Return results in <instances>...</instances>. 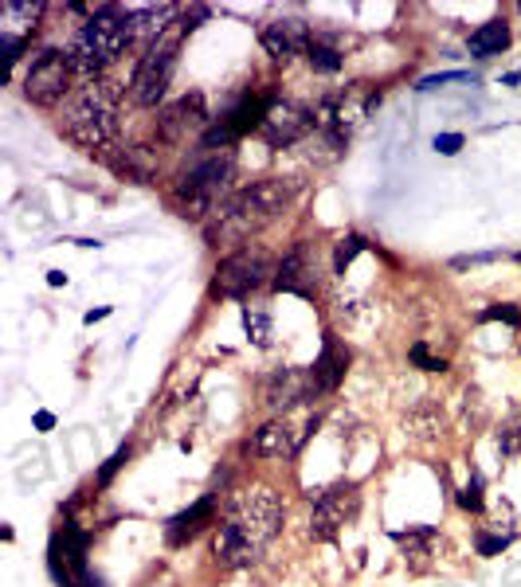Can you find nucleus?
Here are the masks:
<instances>
[{
    "label": "nucleus",
    "instance_id": "nucleus-2",
    "mask_svg": "<svg viewBox=\"0 0 521 587\" xmlns=\"http://www.w3.org/2000/svg\"><path fill=\"white\" fill-rule=\"evenodd\" d=\"M232 181H236L232 149H200L196 165L181 177L177 192H173V204L185 220H208L236 196Z\"/></svg>",
    "mask_w": 521,
    "mask_h": 587
},
{
    "label": "nucleus",
    "instance_id": "nucleus-8",
    "mask_svg": "<svg viewBox=\"0 0 521 587\" xmlns=\"http://www.w3.org/2000/svg\"><path fill=\"white\" fill-rule=\"evenodd\" d=\"M71 79H75L71 55H63L59 47H44L24 75V98L36 102V106H55L71 91Z\"/></svg>",
    "mask_w": 521,
    "mask_h": 587
},
{
    "label": "nucleus",
    "instance_id": "nucleus-33",
    "mask_svg": "<svg viewBox=\"0 0 521 587\" xmlns=\"http://www.w3.org/2000/svg\"><path fill=\"white\" fill-rule=\"evenodd\" d=\"M435 149H439V153H447V157H451V153H459V149H463V134H439L435 137Z\"/></svg>",
    "mask_w": 521,
    "mask_h": 587
},
{
    "label": "nucleus",
    "instance_id": "nucleus-14",
    "mask_svg": "<svg viewBox=\"0 0 521 587\" xmlns=\"http://www.w3.org/2000/svg\"><path fill=\"white\" fill-rule=\"evenodd\" d=\"M204 126H208V114H204V98H200V94H185V98L173 102V106L161 114V122H157L161 137L173 141V145L189 141V134L204 130Z\"/></svg>",
    "mask_w": 521,
    "mask_h": 587
},
{
    "label": "nucleus",
    "instance_id": "nucleus-18",
    "mask_svg": "<svg viewBox=\"0 0 521 587\" xmlns=\"http://www.w3.org/2000/svg\"><path fill=\"white\" fill-rule=\"evenodd\" d=\"M294 451H298V443H294V435H290V427H286L283 419L263 423V427L243 443V454H251V458H290Z\"/></svg>",
    "mask_w": 521,
    "mask_h": 587
},
{
    "label": "nucleus",
    "instance_id": "nucleus-12",
    "mask_svg": "<svg viewBox=\"0 0 521 587\" xmlns=\"http://www.w3.org/2000/svg\"><path fill=\"white\" fill-rule=\"evenodd\" d=\"M275 290L298 294V298L318 294V255L310 243H294L283 255V263L275 267Z\"/></svg>",
    "mask_w": 521,
    "mask_h": 587
},
{
    "label": "nucleus",
    "instance_id": "nucleus-20",
    "mask_svg": "<svg viewBox=\"0 0 521 587\" xmlns=\"http://www.w3.org/2000/svg\"><path fill=\"white\" fill-rule=\"evenodd\" d=\"M392 541L404 548V560H408L412 572H424L431 552H435V544H439V529L435 525H412L404 533H392Z\"/></svg>",
    "mask_w": 521,
    "mask_h": 587
},
{
    "label": "nucleus",
    "instance_id": "nucleus-11",
    "mask_svg": "<svg viewBox=\"0 0 521 587\" xmlns=\"http://www.w3.org/2000/svg\"><path fill=\"white\" fill-rule=\"evenodd\" d=\"M310 130H314V110H306L302 102H286V98H271L267 118L259 126V134L271 149H290Z\"/></svg>",
    "mask_w": 521,
    "mask_h": 587
},
{
    "label": "nucleus",
    "instance_id": "nucleus-5",
    "mask_svg": "<svg viewBox=\"0 0 521 587\" xmlns=\"http://www.w3.org/2000/svg\"><path fill=\"white\" fill-rule=\"evenodd\" d=\"M189 36V28L181 20H173V28L157 40L153 47H145V55L134 67V79H130V98L138 106H157L165 91H169V79L177 71V51H181V40Z\"/></svg>",
    "mask_w": 521,
    "mask_h": 587
},
{
    "label": "nucleus",
    "instance_id": "nucleus-27",
    "mask_svg": "<svg viewBox=\"0 0 521 587\" xmlns=\"http://www.w3.org/2000/svg\"><path fill=\"white\" fill-rule=\"evenodd\" d=\"M459 505H463L467 513H482V505H486V501H482V478H478V474H471V478H467V486L459 490Z\"/></svg>",
    "mask_w": 521,
    "mask_h": 587
},
{
    "label": "nucleus",
    "instance_id": "nucleus-25",
    "mask_svg": "<svg viewBox=\"0 0 521 587\" xmlns=\"http://www.w3.org/2000/svg\"><path fill=\"white\" fill-rule=\"evenodd\" d=\"M365 247H369V243H365L361 235H345V239L333 247V271L345 274V267H349V263H353V259H357Z\"/></svg>",
    "mask_w": 521,
    "mask_h": 587
},
{
    "label": "nucleus",
    "instance_id": "nucleus-3",
    "mask_svg": "<svg viewBox=\"0 0 521 587\" xmlns=\"http://www.w3.org/2000/svg\"><path fill=\"white\" fill-rule=\"evenodd\" d=\"M63 134L87 149H102L118 134V83L87 79L63 106Z\"/></svg>",
    "mask_w": 521,
    "mask_h": 587
},
{
    "label": "nucleus",
    "instance_id": "nucleus-26",
    "mask_svg": "<svg viewBox=\"0 0 521 587\" xmlns=\"http://www.w3.org/2000/svg\"><path fill=\"white\" fill-rule=\"evenodd\" d=\"M306 55H310V67H314V71H322V75H337V71H341V55H337L333 47L314 44Z\"/></svg>",
    "mask_w": 521,
    "mask_h": 587
},
{
    "label": "nucleus",
    "instance_id": "nucleus-32",
    "mask_svg": "<svg viewBox=\"0 0 521 587\" xmlns=\"http://www.w3.org/2000/svg\"><path fill=\"white\" fill-rule=\"evenodd\" d=\"M510 541H514L510 533H506V537H486V533H478V552H482V556H498Z\"/></svg>",
    "mask_w": 521,
    "mask_h": 587
},
{
    "label": "nucleus",
    "instance_id": "nucleus-35",
    "mask_svg": "<svg viewBox=\"0 0 521 587\" xmlns=\"http://www.w3.org/2000/svg\"><path fill=\"white\" fill-rule=\"evenodd\" d=\"M106 314H110V310H91V314H87V325H95V321H102Z\"/></svg>",
    "mask_w": 521,
    "mask_h": 587
},
{
    "label": "nucleus",
    "instance_id": "nucleus-16",
    "mask_svg": "<svg viewBox=\"0 0 521 587\" xmlns=\"http://www.w3.org/2000/svg\"><path fill=\"white\" fill-rule=\"evenodd\" d=\"M310 396H314L310 372H302V368H279V372H271V376L263 380V400H267V407L302 404V400H310Z\"/></svg>",
    "mask_w": 521,
    "mask_h": 587
},
{
    "label": "nucleus",
    "instance_id": "nucleus-15",
    "mask_svg": "<svg viewBox=\"0 0 521 587\" xmlns=\"http://www.w3.org/2000/svg\"><path fill=\"white\" fill-rule=\"evenodd\" d=\"M259 40L267 47V55L279 59V63H286V59H294V55H302V51L314 47L306 20H271V24L259 32Z\"/></svg>",
    "mask_w": 521,
    "mask_h": 587
},
{
    "label": "nucleus",
    "instance_id": "nucleus-31",
    "mask_svg": "<svg viewBox=\"0 0 521 587\" xmlns=\"http://www.w3.org/2000/svg\"><path fill=\"white\" fill-rule=\"evenodd\" d=\"M478 321H506V325H514V329H518L521 310L518 306H490V310H482V314H478Z\"/></svg>",
    "mask_w": 521,
    "mask_h": 587
},
{
    "label": "nucleus",
    "instance_id": "nucleus-7",
    "mask_svg": "<svg viewBox=\"0 0 521 587\" xmlns=\"http://www.w3.org/2000/svg\"><path fill=\"white\" fill-rule=\"evenodd\" d=\"M310 501H314V513H310V537L314 541H333L361 513V490H357V482H345V478L318 490V494H310Z\"/></svg>",
    "mask_w": 521,
    "mask_h": 587
},
{
    "label": "nucleus",
    "instance_id": "nucleus-6",
    "mask_svg": "<svg viewBox=\"0 0 521 587\" xmlns=\"http://www.w3.org/2000/svg\"><path fill=\"white\" fill-rule=\"evenodd\" d=\"M224 525H232L251 548L263 552V544L283 529V501H279V494H271L267 486L243 490V494L232 497V509H228Z\"/></svg>",
    "mask_w": 521,
    "mask_h": 587
},
{
    "label": "nucleus",
    "instance_id": "nucleus-30",
    "mask_svg": "<svg viewBox=\"0 0 521 587\" xmlns=\"http://www.w3.org/2000/svg\"><path fill=\"white\" fill-rule=\"evenodd\" d=\"M126 458H130V447H118L114 458H106V466L98 470V486H110V482H114V474L126 466Z\"/></svg>",
    "mask_w": 521,
    "mask_h": 587
},
{
    "label": "nucleus",
    "instance_id": "nucleus-19",
    "mask_svg": "<svg viewBox=\"0 0 521 587\" xmlns=\"http://www.w3.org/2000/svg\"><path fill=\"white\" fill-rule=\"evenodd\" d=\"M267 106H271L267 98H259V94H243V98H239L236 106H232V110H228V114H224L216 126H220L224 134L236 141V137H243L247 130H259V126H263V118H267Z\"/></svg>",
    "mask_w": 521,
    "mask_h": 587
},
{
    "label": "nucleus",
    "instance_id": "nucleus-10",
    "mask_svg": "<svg viewBox=\"0 0 521 587\" xmlns=\"http://www.w3.org/2000/svg\"><path fill=\"white\" fill-rule=\"evenodd\" d=\"M48 568L59 587H98V580L87 568V533H79L71 521L51 537Z\"/></svg>",
    "mask_w": 521,
    "mask_h": 587
},
{
    "label": "nucleus",
    "instance_id": "nucleus-17",
    "mask_svg": "<svg viewBox=\"0 0 521 587\" xmlns=\"http://www.w3.org/2000/svg\"><path fill=\"white\" fill-rule=\"evenodd\" d=\"M212 517H216V494H204L196 505H192V509L177 513V517L165 525V541L173 544V548L189 544L192 537H200V533L212 525Z\"/></svg>",
    "mask_w": 521,
    "mask_h": 587
},
{
    "label": "nucleus",
    "instance_id": "nucleus-34",
    "mask_svg": "<svg viewBox=\"0 0 521 587\" xmlns=\"http://www.w3.org/2000/svg\"><path fill=\"white\" fill-rule=\"evenodd\" d=\"M36 427H40V431H51V427H55V415H51V411H40V415H36Z\"/></svg>",
    "mask_w": 521,
    "mask_h": 587
},
{
    "label": "nucleus",
    "instance_id": "nucleus-36",
    "mask_svg": "<svg viewBox=\"0 0 521 587\" xmlns=\"http://www.w3.org/2000/svg\"><path fill=\"white\" fill-rule=\"evenodd\" d=\"M48 282H51V286H63V282H67V274L51 271V274H48Z\"/></svg>",
    "mask_w": 521,
    "mask_h": 587
},
{
    "label": "nucleus",
    "instance_id": "nucleus-37",
    "mask_svg": "<svg viewBox=\"0 0 521 587\" xmlns=\"http://www.w3.org/2000/svg\"><path fill=\"white\" fill-rule=\"evenodd\" d=\"M518 259H521V255H518Z\"/></svg>",
    "mask_w": 521,
    "mask_h": 587
},
{
    "label": "nucleus",
    "instance_id": "nucleus-28",
    "mask_svg": "<svg viewBox=\"0 0 521 587\" xmlns=\"http://www.w3.org/2000/svg\"><path fill=\"white\" fill-rule=\"evenodd\" d=\"M408 357H412L416 368H424V372H447V361H443V357H431V349H427L424 341H416Z\"/></svg>",
    "mask_w": 521,
    "mask_h": 587
},
{
    "label": "nucleus",
    "instance_id": "nucleus-24",
    "mask_svg": "<svg viewBox=\"0 0 521 587\" xmlns=\"http://www.w3.org/2000/svg\"><path fill=\"white\" fill-rule=\"evenodd\" d=\"M498 454L502 458H521V400L510 407V415L498 427Z\"/></svg>",
    "mask_w": 521,
    "mask_h": 587
},
{
    "label": "nucleus",
    "instance_id": "nucleus-21",
    "mask_svg": "<svg viewBox=\"0 0 521 587\" xmlns=\"http://www.w3.org/2000/svg\"><path fill=\"white\" fill-rule=\"evenodd\" d=\"M471 55L474 59H494L510 47V24L506 20H486L478 32H471Z\"/></svg>",
    "mask_w": 521,
    "mask_h": 587
},
{
    "label": "nucleus",
    "instance_id": "nucleus-13",
    "mask_svg": "<svg viewBox=\"0 0 521 587\" xmlns=\"http://www.w3.org/2000/svg\"><path fill=\"white\" fill-rule=\"evenodd\" d=\"M345 372H349V349L326 333L322 337V353H318V361L310 364V388H314V396H330L341 388V380H345Z\"/></svg>",
    "mask_w": 521,
    "mask_h": 587
},
{
    "label": "nucleus",
    "instance_id": "nucleus-1",
    "mask_svg": "<svg viewBox=\"0 0 521 587\" xmlns=\"http://www.w3.org/2000/svg\"><path fill=\"white\" fill-rule=\"evenodd\" d=\"M290 184L279 177H267V181H255L247 188H239L236 196L216 212V220L208 224V239L220 247V243H243L247 235L263 231L267 224H275L290 204Z\"/></svg>",
    "mask_w": 521,
    "mask_h": 587
},
{
    "label": "nucleus",
    "instance_id": "nucleus-23",
    "mask_svg": "<svg viewBox=\"0 0 521 587\" xmlns=\"http://www.w3.org/2000/svg\"><path fill=\"white\" fill-rule=\"evenodd\" d=\"M243 329H247V337L259 349H267L275 341V321H271V314L263 306H243Z\"/></svg>",
    "mask_w": 521,
    "mask_h": 587
},
{
    "label": "nucleus",
    "instance_id": "nucleus-4",
    "mask_svg": "<svg viewBox=\"0 0 521 587\" xmlns=\"http://www.w3.org/2000/svg\"><path fill=\"white\" fill-rule=\"evenodd\" d=\"M134 44V32H130V12L118 16L114 8H98L95 16L83 24V32L75 36L71 47V63L79 75L98 79V71H106L110 63H118V55Z\"/></svg>",
    "mask_w": 521,
    "mask_h": 587
},
{
    "label": "nucleus",
    "instance_id": "nucleus-29",
    "mask_svg": "<svg viewBox=\"0 0 521 587\" xmlns=\"http://www.w3.org/2000/svg\"><path fill=\"white\" fill-rule=\"evenodd\" d=\"M486 423V404H482V392L478 388H467V427H471V435Z\"/></svg>",
    "mask_w": 521,
    "mask_h": 587
},
{
    "label": "nucleus",
    "instance_id": "nucleus-9",
    "mask_svg": "<svg viewBox=\"0 0 521 587\" xmlns=\"http://www.w3.org/2000/svg\"><path fill=\"white\" fill-rule=\"evenodd\" d=\"M271 274L275 271H271V255H267V251H259V247H239L236 255H228V259L216 267L212 290H216L220 298H247V294H255Z\"/></svg>",
    "mask_w": 521,
    "mask_h": 587
},
{
    "label": "nucleus",
    "instance_id": "nucleus-22",
    "mask_svg": "<svg viewBox=\"0 0 521 587\" xmlns=\"http://www.w3.org/2000/svg\"><path fill=\"white\" fill-rule=\"evenodd\" d=\"M408 427H412L416 439H435L443 431V407L435 404V400H420V404L412 407V415H408Z\"/></svg>",
    "mask_w": 521,
    "mask_h": 587
}]
</instances>
